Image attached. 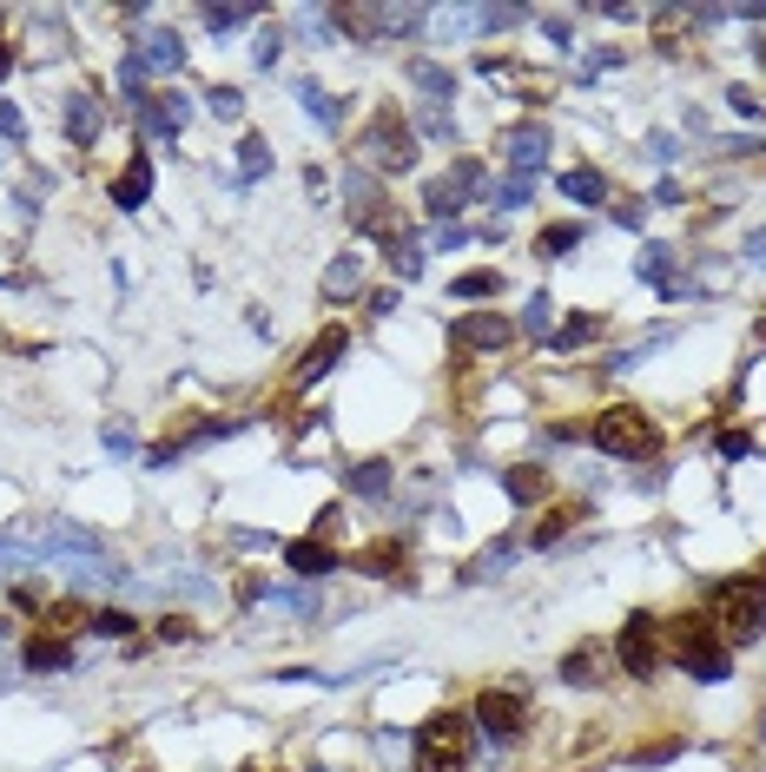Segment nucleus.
<instances>
[{"label":"nucleus","mask_w":766,"mask_h":772,"mask_svg":"<svg viewBox=\"0 0 766 772\" xmlns=\"http://www.w3.org/2000/svg\"><path fill=\"white\" fill-rule=\"evenodd\" d=\"M476 760V720L470 714H430L417 727V772H470Z\"/></svg>","instance_id":"obj_1"},{"label":"nucleus","mask_w":766,"mask_h":772,"mask_svg":"<svg viewBox=\"0 0 766 772\" xmlns=\"http://www.w3.org/2000/svg\"><path fill=\"white\" fill-rule=\"evenodd\" d=\"M668 634V654L694 674V681H727V641H721V628L714 621H701V615H681L675 628H661Z\"/></svg>","instance_id":"obj_2"},{"label":"nucleus","mask_w":766,"mask_h":772,"mask_svg":"<svg viewBox=\"0 0 766 772\" xmlns=\"http://www.w3.org/2000/svg\"><path fill=\"white\" fill-rule=\"evenodd\" d=\"M595 449H602V456H628V463H635V456H655V449H661V430H655L641 410L615 403V410H602V416H595Z\"/></svg>","instance_id":"obj_3"},{"label":"nucleus","mask_w":766,"mask_h":772,"mask_svg":"<svg viewBox=\"0 0 766 772\" xmlns=\"http://www.w3.org/2000/svg\"><path fill=\"white\" fill-rule=\"evenodd\" d=\"M714 628L727 634V641H760L766 634V588L760 581H727L721 595H714Z\"/></svg>","instance_id":"obj_4"},{"label":"nucleus","mask_w":766,"mask_h":772,"mask_svg":"<svg viewBox=\"0 0 766 772\" xmlns=\"http://www.w3.org/2000/svg\"><path fill=\"white\" fill-rule=\"evenodd\" d=\"M364 159H370L377 172H410V165H417V139H410L403 112H377V119H370V132H364Z\"/></svg>","instance_id":"obj_5"},{"label":"nucleus","mask_w":766,"mask_h":772,"mask_svg":"<svg viewBox=\"0 0 766 772\" xmlns=\"http://www.w3.org/2000/svg\"><path fill=\"white\" fill-rule=\"evenodd\" d=\"M615 654H622V667H628L635 681H655V667H661V621H655V615H628Z\"/></svg>","instance_id":"obj_6"},{"label":"nucleus","mask_w":766,"mask_h":772,"mask_svg":"<svg viewBox=\"0 0 766 772\" xmlns=\"http://www.w3.org/2000/svg\"><path fill=\"white\" fill-rule=\"evenodd\" d=\"M489 740H516L522 733V720H529V700L522 694H509V687H489L483 700H476V714H470Z\"/></svg>","instance_id":"obj_7"},{"label":"nucleus","mask_w":766,"mask_h":772,"mask_svg":"<svg viewBox=\"0 0 766 772\" xmlns=\"http://www.w3.org/2000/svg\"><path fill=\"white\" fill-rule=\"evenodd\" d=\"M476 185H483V165H476V159H463L450 178H436V185L423 192V211H430V218H456V211H463V198H470Z\"/></svg>","instance_id":"obj_8"},{"label":"nucleus","mask_w":766,"mask_h":772,"mask_svg":"<svg viewBox=\"0 0 766 772\" xmlns=\"http://www.w3.org/2000/svg\"><path fill=\"white\" fill-rule=\"evenodd\" d=\"M145 198H152V159H145V152H132V159H126V172L112 178V205H119V211H139Z\"/></svg>","instance_id":"obj_9"},{"label":"nucleus","mask_w":766,"mask_h":772,"mask_svg":"<svg viewBox=\"0 0 766 772\" xmlns=\"http://www.w3.org/2000/svg\"><path fill=\"white\" fill-rule=\"evenodd\" d=\"M344 344H350V337H344V324L317 330V344H311V350H304V363H298V390H311V383H317V377H324V370L344 357Z\"/></svg>","instance_id":"obj_10"},{"label":"nucleus","mask_w":766,"mask_h":772,"mask_svg":"<svg viewBox=\"0 0 766 772\" xmlns=\"http://www.w3.org/2000/svg\"><path fill=\"white\" fill-rule=\"evenodd\" d=\"M456 337H463L470 350H503V344L516 337V324H509V317H489V311H476V317H463V324H456Z\"/></svg>","instance_id":"obj_11"},{"label":"nucleus","mask_w":766,"mask_h":772,"mask_svg":"<svg viewBox=\"0 0 766 772\" xmlns=\"http://www.w3.org/2000/svg\"><path fill=\"white\" fill-rule=\"evenodd\" d=\"M284 568L304 575V581H324V575H337V555L311 535V542H291V548H284Z\"/></svg>","instance_id":"obj_12"},{"label":"nucleus","mask_w":766,"mask_h":772,"mask_svg":"<svg viewBox=\"0 0 766 772\" xmlns=\"http://www.w3.org/2000/svg\"><path fill=\"white\" fill-rule=\"evenodd\" d=\"M20 661H26L33 674H60V667H73V648H66L60 634H33V641L20 648Z\"/></svg>","instance_id":"obj_13"},{"label":"nucleus","mask_w":766,"mask_h":772,"mask_svg":"<svg viewBox=\"0 0 766 772\" xmlns=\"http://www.w3.org/2000/svg\"><path fill=\"white\" fill-rule=\"evenodd\" d=\"M139 106H145V126H152V132H179V126H185V93H179V86H172V93H145Z\"/></svg>","instance_id":"obj_14"},{"label":"nucleus","mask_w":766,"mask_h":772,"mask_svg":"<svg viewBox=\"0 0 766 772\" xmlns=\"http://www.w3.org/2000/svg\"><path fill=\"white\" fill-rule=\"evenodd\" d=\"M503 145H509V165H516V172H536L542 152H549V132H542V126H516Z\"/></svg>","instance_id":"obj_15"},{"label":"nucleus","mask_w":766,"mask_h":772,"mask_svg":"<svg viewBox=\"0 0 766 772\" xmlns=\"http://www.w3.org/2000/svg\"><path fill=\"white\" fill-rule=\"evenodd\" d=\"M66 132H73L79 145H86V139L99 132V106H93L86 93H73V99H66Z\"/></svg>","instance_id":"obj_16"},{"label":"nucleus","mask_w":766,"mask_h":772,"mask_svg":"<svg viewBox=\"0 0 766 772\" xmlns=\"http://www.w3.org/2000/svg\"><path fill=\"white\" fill-rule=\"evenodd\" d=\"M562 192H569L575 205H602V198H608V178L582 165V172H569V178H562Z\"/></svg>","instance_id":"obj_17"},{"label":"nucleus","mask_w":766,"mask_h":772,"mask_svg":"<svg viewBox=\"0 0 766 772\" xmlns=\"http://www.w3.org/2000/svg\"><path fill=\"white\" fill-rule=\"evenodd\" d=\"M357 278H364V258H337V264L324 271V297H350Z\"/></svg>","instance_id":"obj_18"},{"label":"nucleus","mask_w":766,"mask_h":772,"mask_svg":"<svg viewBox=\"0 0 766 772\" xmlns=\"http://www.w3.org/2000/svg\"><path fill=\"white\" fill-rule=\"evenodd\" d=\"M390 264H397V278H417L423 271V244L403 238V231H390Z\"/></svg>","instance_id":"obj_19"},{"label":"nucleus","mask_w":766,"mask_h":772,"mask_svg":"<svg viewBox=\"0 0 766 772\" xmlns=\"http://www.w3.org/2000/svg\"><path fill=\"white\" fill-rule=\"evenodd\" d=\"M641 278H655L661 291H675V251H668V244H648V251H641Z\"/></svg>","instance_id":"obj_20"},{"label":"nucleus","mask_w":766,"mask_h":772,"mask_svg":"<svg viewBox=\"0 0 766 772\" xmlns=\"http://www.w3.org/2000/svg\"><path fill=\"white\" fill-rule=\"evenodd\" d=\"M595 667H602V654H595V648H575V654L562 661V681H569V687H595Z\"/></svg>","instance_id":"obj_21"},{"label":"nucleus","mask_w":766,"mask_h":772,"mask_svg":"<svg viewBox=\"0 0 766 772\" xmlns=\"http://www.w3.org/2000/svg\"><path fill=\"white\" fill-rule=\"evenodd\" d=\"M350 489H357V496H384V489H390V463H357V469H350Z\"/></svg>","instance_id":"obj_22"},{"label":"nucleus","mask_w":766,"mask_h":772,"mask_svg":"<svg viewBox=\"0 0 766 772\" xmlns=\"http://www.w3.org/2000/svg\"><path fill=\"white\" fill-rule=\"evenodd\" d=\"M503 489H509L516 502H536V496L549 489V476H542V469H509V476H503Z\"/></svg>","instance_id":"obj_23"},{"label":"nucleus","mask_w":766,"mask_h":772,"mask_svg":"<svg viewBox=\"0 0 766 772\" xmlns=\"http://www.w3.org/2000/svg\"><path fill=\"white\" fill-rule=\"evenodd\" d=\"M139 59H152V66H172V73H179V59H185V46H179V40H172V33H152V40H145V53H139Z\"/></svg>","instance_id":"obj_24"},{"label":"nucleus","mask_w":766,"mask_h":772,"mask_svg":"<svg viewBox=\"0 0 766 772\" xmlns=\"http://www.w3.org/2000/svg\"><path fill=\"white\" fill-rule=\"evenodd\" d=\"M450 291H456V297H496V291H503V278H496V271H463Z\"/></svg>","instance_id":"obj_25"},{"label":"nucleus","mask_w":766,"mask_h":772,"mask_svg":"<svg viewBox=\"0 0 766 772\" xmlns=\"http://www.w3.org/2000/svg\"><path fill=\"white\" fill-rule=\"evenodd\" d=\"M238 165H245V178H258V172L271 165V145H265L258 132H245V145H238Z\"/></svg>","instance_id":"obj_26"},{"label":"nucleus","mask_w":766,"mask_h":772,"mask_svg":"<svg viewBox=\"0 0 766 772\" xmlns=\"http://www.w3.org/2000/svg\"><path fill=\"white\" fill-rule=\"evenodd\" d=\"M575 244H582V225H549V231L536 238V251H549V258H555V251H575Z\"/></svg>","instance_id":"obj_27"},{"label":"nucleus","mask_w":766,"mask_h":772,"mask_svg":"<svg viewBox=\"0 0 766 772\" xmlns=\"http://www.w3.org/2000/svg\"><path fill=\"white\" fill-rule=\"evenodd\" d=\"M205 106H212L218 119H238V112H245V93H238V86H212V93H205Z\"/></svg>","instance_id":"obj_28"},{"label":"nucleus","mask_w":766,"mask_h":772,"mask_svg":"<svg viewBox=\"0 0 766 772\" xmlns=\"http://www.w3.org/2000/svg\"><path fill=\"white\" fill-rule=\"evenodd\" d=\"M245 20H251V7H205V26H218V33H231Z\"/></svg>","instance_id":"obj_29"},{"label":"nucleus","mask_w":766,"mask_h":772,"mask_svg":"<svg viewBox=\"0 0 766 772\" xmlns=\"http://www.w3.org/2000/svg\"><path fill=\"white\" fill-rule=\"evenodd\" d=\"M417 86H423V93H436V106H443V99H450V93H456V86H450V73H443V66H417Z\"/></svg>","instance_id":"obj_30"},{"label":"nucleus","mask_w":766,"mask_h":772,"mask_svg":"<svg viewBox=\"0 0 766 772\" xmlns=\"http://www.w3.org/2000/svg\"><path fill=\"white\" fill-rule=\"evenodd\" d=\"M549 324H555V304H549V297L536 291V297H529V317H522V330H536V337H542Z\"/></svg>","instance_id":"obj_31"},{"label":"nucleus","mask_w":766,"mask_h":772,"mask_svg":"<svg viewBox=\"0 0 766 772\" xmlns=\"http://www.w3.org/2000/svg\"><path fill=\"white\" fill-rule=\"evenodd\" d=\"M93 634H106V641H119V634H132V615H119V608H106V615H93Z\"/></svg>","instance_id":"obj_32"},{"label":"nucleus","mask_w":766,"mask_h":772,"mask_svg":"<svg viewBox=\"0 0 766 772\" xmlns=\"http://www.w3.org/2000/svg\"><path fill=\"white\" fill-rule=\"evenodd\" d=\"M304 106H311V119H337V99H324L317 86H304Z\"/></svg>","instance_id":"obj_33"},{"label":"nucleus","mask_w":766,"mask_h":772,"mask_svg":"<svg viewBox=\"0 0 766 772\" xmlns=\"http://www.w3.org/2000/svg\"><path fill=\"white\" fill-rule=\"evenodd\" d=\"M582 337H595V317H569L562 324V344H582Z\"/></svg>","instance_id":"obj_34"},{"label":"nucleus","mask_w":766,"mask_h":772,"mask_svg":"<svg viewBox=\"0 0 766 772\" xmlns=\"http://www.w3.org/2000/svg\"><path fill=\"white\" fill-rule=\"evenodd\" d=\"M747 449H754V436H741V430L721 436V456H747Z\"/></svg>","instance_id":"obj_35"},{"label":"nucleus","mask_w":766,"mask_h":772,"mask_svg":"<svg viewBox=\"0 0 766 772\" xmlns=\"http://www.w3.org/2000/svg\"><path fill=\"white\" fill-rule=\"evenodd\" d=\"M562 522H569V515H549V522H536V548H549V542L562 535Z\"/></svg>","instance_id":"obj_36"},{"label":"nucleus","mask_w":766,"mask_h":772,"mask_svg":"<svg viewBox=\"0 0 766 772\" xmlns=\"http://www.w3.org/2000/svg\"><path fill=\"white\" fill-rule=\"evenodd\" d=\"M185 634H192V621H179V615H172V621H159V641H185Z\"/></svg>","instance_id":"obj_37"},{"label":"nucleus","mask_w":766,"mask_h":772,"mask_svg":"<svg viewBox=\"0 0 766 772\" xmlns=\"http://www.w3.org/2000/svg\"><path fill=\"white\" fill-rule=\"evenodd\" d=\"M0 132H7V139H20V112H13L7 99H0Z\"/></svg>","instance_id":"obj_38"},{"label":"nucleus","mask_w":766,"mask_h":772,"mask_svg":"<svg viewBox=\"0 0 766 772\" xmlns=\"http://www.w3.org/2000/svg\"><path fill=\"white\" fill-rule=\"evenodd\" d=\"M7 73H13V46L0 40V79H7Z\"/></svg>","instance_id":"obj_39"},{"label":"nucleus","mask_w":766,"mask_h":772,"mask_svg":"<svg viewBox=\"0 0 766 772\" xmlns=\"http://www.w3.org/2000/svg\"><path fill=\"white\" fill-rule=\"evenodd\" d=\"M760 59H766V46H760Z\"/></svg>","instance_id":"obj_40"}]
</instances>
